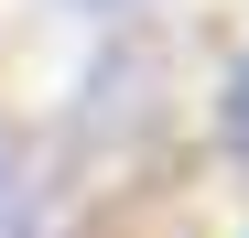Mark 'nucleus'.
Masks as SVG:
<instances>
[{
  "label": "nucleus",
  "instance_id": "nucleus-1",
  "mask_svg": "<svg viewBox=\"0 0 249 238\" xmlns=\"http://www.w3.org/2000/svg\"><path fill=\"white\" fill-rule=\"evenodd\" d=\"M0 238H22V184H11V152H0Z\"/></svg>",
  "mask_w": 249,
  "mask_h": 238
},
{
  "label": "nucleus",
  "instance_id": "nucleus-2",
  "mask_svg": "<svg viewBox=\"0 0 249 238\" xmlns=\"http://www.w3.org/2000/svg\"><path fill=\"white\" fill-rule=\"evenodd\" d=\"M76 11H141V0H76Z\"/></svg>",
  "mask_w": 249,
  "mask_h": 238
}]
</instances>
